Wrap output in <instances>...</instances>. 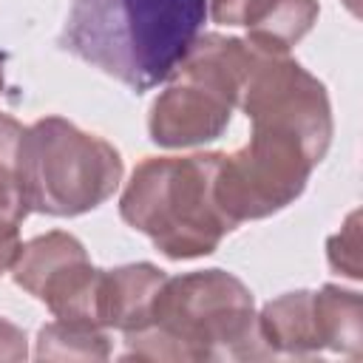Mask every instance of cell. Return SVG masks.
<instances>
[{
	"label": "cell",
	"instance_id": "6da1fadb",
	"mask_svg": "<svg viewBox=\"0 0 363 363\" xmlns=\"http://www.w3.org/2000/svg\"><path fill=\"white\" fill-rule=\"evenodd\" d=\"M207 17V0H74L60 45L142 94L173 77Z\"/></svg>",
	"mask_w": 363,
	"mask_h": 363
},
{
	"label": "cell",
	"instance_id": "7a4b0ae2",
	"mask_svg": "<svg viewBox=\"0 0 363 363\" xmlns=\"http://www.w3.org/2000/svg\"><path fill=\"white\" fill-rule=\"evenodd\" d=\"M125 354L139 360L267 357L255 332L252 292L224 269L167 278L150 320L125 335Z\"/></svg>",
	"mask_w": 363,
	"mask_h": 363
},
{
	"label": "cell",
	"instance_id": "3957f363",
	"mask_svg": "<svg viewBox=\"0 0 363 363\" xmlns=\"http://www.w3.org/2000/svg\"><path fill=\"white\" fill-rule=\"evenodd\" d=\"M218 162L221 153L145 159L122 190V218L173 261L216 252L235 230L216 201Z\"/></svg>",
	"mask_w": 363,
	"mask_h": 363
},
{
	"label": "cell",
	"instance_id": "277c9868",
	"mask_svg": "<svg viewBox=\"0 0 363 363\" xmlns=\"http://www.w3.org/2000/svg\"><path fill=\"white\" fill-rule=\"evenodd\" d=\"M255 45L244 37L201 34L173 71L176 79L153 99L147 130L162 147L213 142L230 125Z\"/></svg>",
	"mask_w": 363,
	"mask_h": 363
},
{
	"label": "cell",
	"instance_id": "5b68a950",
	"mask_svg": "<svg viewBox=\"0 0 363 363\" xmlns=\"http://www.w3.org/2000/svg\"><path fill=\"white\" fill-rule=\"evenodd\" d=\"M122 173V156L111 142L62 116L37 119L23 133V182L37 213L82 216L113 196Z\"/></svg>",
	"mask_w": 363,
	"mask_h": 363
},
{
	"label": "cell",
	"instance_id": "8992f818",
	"mask_svg": "<svg viewBox=\"0 0 363 363\" xmlns=\"http://www.w3.org/2000/svg\"><path fill=\"white\" fill-rule=\"evenodd\" d=\"M320 159L292 130L252 125V136L235 153H221L216 173V201L238 227L241 221L267 218L292 204Z\"/></svg>",
	"mask_w": 363,
	"mask_h": 363
},
{
	"label": "cell",
	"instance_id": "52a82bcc",
	"mask_svg": "<svg viewBox=\"0 0 363 363\" xmlns=\"http://www.w3.org/2000/svg\"><path fill=\"white\" fill-rule=\"evenodd\" d=\"M238 105L252 125H275L298 133L318 159L332 142V105L323 82L286 54L255 45Z\"/></svg>",
	"mask_w": 363,
	"mask_h": 363
},
{
	"label": "cell",
	"instance_id": "ba28073f",
	"mask_svg": "<svg viewBox=\"0 0 363 363\" xmlns=\"http://www.w3.org/2000/svg\"><path fill=\"white\" fill-rule=\"evenodd\" d=\"M99 272L85 247L62 230L31 238L20 247L11 278L28 295L43 301L57 320L99 326L96 318V292ZM102 329V326H99Z\"/></svg>",
	"mask_w": 363,
	"mask_h": 363
},
{
	"label": "cell",
	"instance_id": "9c48e42d",
	"mask_svg": "<svg viewBox=\"0 0 363 363\" xmlns=\"http://www.w3.org/2000/svg\"><path fill=\"white\" fill-rule=\"evenodd\" d=\"M167 275L153 264H125L116 269L99 272V292H96V318L99 326L119 329L130 335L150 320L156 295Z\"/></svg>",
	"mask_w": 363,
	"mask_h": 363
},
{
	"label": "cell",
	"instance_id": "30bf717a",
	"mask_svg": "<svg viewBox=\"0 0 363 363\" xmlns=\"http://www.w3.org/2000/svg\"><path fill=\"white\" fill-rule=\"evenodd\" d=\"M255 332L267 352V357H312L323 352L318 315H315V292L298 289L269 301L261 315H255Z\"/></svg>",
	"mask_w": 363,
	"mask_h": 363
},
{
	"label": "cell",
	"instance_id": "8fae6325",
	"mask_svg": "<svg viewBox=\"0 0 363 363\" xmlns=\"http://www.w3.org/2000/svg\"><path fill=\"white\" fill-rule=\"evenodd\" d=\"M315 315L323 352L360 357L363 343V303L354 289L326 284L315 292Z\"/></svg>",
	"mask_w": 363,
	"mask_h": 363
},
{
	"label": "cell",
	"instance_id": "7c38bea8",
	"mask_svg": "<svg viewBox=\"0 0 363 363\" xmlns=\"http://www.w3.org/2000/svg\"><path fill=\"white\" fill-rule=\"evenodd\" d=\"M318 11V0H267L261 14L247 26V40L264 51L289 54V48L309 34Z\"/></svg>",
	"mask_w": 363,
	"mask_h": 363
},
{
	"label": "cell",
	"instance_id": "4fadbf2b",
	"mask_svg": "<svg viewBox=\"0 0 363 363\" xmlns=\"http://www.w3.org/2000/svg\"><path fill=\"white\" fill-rule=\"evenodd\" d=\"M34 357L40 360H108L111 343H108L105 329L99 326L54 320L40 329Z\"/></svg>",
	"mask_w": 363,
	"mask_h": 363
},
{
	"label": "cell",
	"instance_id": "5bb4252c",
	"mask_svg": "<svg viewBox=\"0 0 363 363\" xmlns=\"http://www.w3.org/2000/svg\"><path fill=\"white\" fill-rule=\"evenodd\" d=\"M23 133L26 128L14 116L0 113V213L17 224L31 213L23 182Z\"/></svg>",
	"mask_w": 363,
	"mask_h": 363
},
{
	"label": "cell",
	"instance_id": "9a60e30c",
	"mask_svg": "<svg viewBox=\"0 0 363 363\" xmlns=\"http://www.w3.org/2000/svg\"><path fill=\"white\" fill-rule=\"evenodd\" d=\"M326 258H329V267L352 281H357L363 272H360V213L352 210L349 218L343 221L340 233H335L329 241H326Z\"/></svg>",
	"mask_w": 363,
	"mask_h": 363
},
{
	"label": "cell",
	"instance_id": "2e32d148",
	"mask_svg": "<svg viewBox=\"0 0 363 363\" xmlns=\"http://www.w3.org/2000/svg\"><path fill=\"white\" fill-rule=\"evenodd\" d=\"M264 6H267V0H210L207 3V9H210L216 23H221V26H244V28L261 14Z\"/></svg>",
	"mask_w": 363,
	"mask_h": 363
},
{
	"label": "cell",
	"instance_id": "e0dca14e",
	"mask_svg": "<svg viewBox=\"0 0 363 363\" xmlns=\"http://www.w3.org/2000/svg\"><path fill=\"white\" fill-rule=\"evenodd\" d=\"M26 357H28L26 332L11 320L0 318V360H26Z\"/></svg>",
	"mask_w": 363,
	"mask_h": 363
},
{
	"label": "cell",
	"instance_id": "ac0fdd59",
	"mask_svg": "<svg viewBox=\"0 0 363 363\" xmlns=\"http://www.w3.org/2000/svg\"><path fill=\"white\" fill-rule=\"evenodd\" d=\"M20 224L0 213V272L11 269L17 252H20Z\"/></svg>",
	"mask_w": 363,
	"mask_h": 363
},
{
	"label": "cell",
	"instance_id": "d6986e66",
	"mask_svg": "<svg viewBox=\"0 0 363 363\" xmlns=\"http://www.w3.org/2000/svg\"><path fill=\"white\" fill-rule=\"evenodd\" d=\"M346 6L352 9V14H357V0H346Z\"/></svg>",
	"mask_w": 363,
	"mask_h": 363
},
{
	"label": "cell",
	"instance_id": "ffe728a7",
	"mask_svg": "<svg viewBox=\"0 0 363 363\" xmlns=\"http://www.w3.org/2000/svg\"><path fill=\"white\" fill-rule=\"evenodd\" d=\"M0 91H3V57H0Z\"/></svg>",
	"mask_w": 363,
	"mask_h": 363
}]
</instances>
